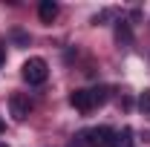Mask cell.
<instances>
[{
  "instance_id": "1",
  "label": "cell",
  "mask_w": 150,
  "mask_h": 147,
  "mask_svg": "<svg viewBox=\"0 0 150 147\" xmlns=\"http://www.w3.org/2000/svg\"><path fill=\"white\" fill-rule=\"evenodd\" d=\"M107 101V87H95V90H75L69 95V104H72L78 112H93L95 107H101Z\"/></svg>"
},
{
  "instance_id": "2",
  "label": "cell",
  "mask_w": 150,
  "mask_h": 147,
  "mask_svg": "<svg viewBox=\"0 0 150 147\" xmlns=\"http://www.w3.org/2000/svg\"><path fill=\"white\" fill-rule=\"evenodd\" d=\"M46 78H49V64H46L43 58H29V61L23 64V81H26V84L38 87V84H43Z\"/></svg>"
},
{
  "instance_id": "3",
  "label": "cell",
  "mask_w": 150,
  "mask_h": 147,
  "mask_svg": "<svg viewBox=\"0 0 150 147\" xmlns=\"http://www.w3.org/2000/svg\"><path fill=\"white\" fill-rule=\"evenodd\" d=\"M81 141H84V147H110V141H112V130H110V127L84 130V133H81Z\"/></svg>"
},
{
  "instance_id": "4",
  "label": "cell",
  "mask_w": 150,
  "mask_h": 147,
  "mask_svg": "<svg viewBox=\"0 0 150 147\" xmlns=\"http://www.w3.org/2000/svg\"><path fill=\"white\" fill-rule=\"evenodd\" d=\"M9 110H12V118L15 121H26V115H29V98H23V95H12L9 98Z\"/></svg>"
},
{
  "instance_id": "5",
  "label": "cell",
  "mask_w": 150,
  "mask_h": 147,
  "mask_svg": "<svg viewBox=\"0 0 150 147\" xmlns=\"http://www.w3.org/2000/svg\"><path fill=\"white\" fill-rule=\"evenodd\" d=\"M38 18L43 20V23H52L58 18V3L55 0H40V6H38Z\"/></svg>"
},
{
  "instance_id": "6",
  "label": "cell",
  "mask_w": 150,
  "mask_h": 147,
  "mask_svg": "<svg viewBox=\"0 0 150 147\" xmlns=\"http://www.w3.org/2000/svg\"><path fill=\"white\" fill-rule=\"evenodd\" d=\"M110 147H133V130L130 127H121L118 133H112Z\"/></svg>"
},
{
  "instance_id": "7",
  "label": "cell",
  "mask_w": 150,
  "mask_h": 147,
  "mask_svg": "<svg viewBox=\"0 0 150 147\" xmlns=\"http://www.w3.org/2000/svg\"><path fill=\"white\" fill-rule=\"evenodd\" d=\"M115 40H118L121 46H130V43H133V32H130V23L118 20V26H115Z\"/></svg>"
},
{
  "instance_id": "8",
  "label": "cell",
  "mask_w": 150,
  "mask_h": 147,
  "mask_svg": "<svg viewBox=\"0 0 150 147\" xmlns=\"http://www.w3.org/2000/svg\"><path fill=\"white\" fill-rule=\"evenodd\" d=\"M139 107H142V112H144V115H150V90L142 92V98H139Z\"/></svg>"
},
{
  "instance_id": "9",
  "label": "cell",
  "mask_w": 150,
  "mask_h": 147,
  "mask_svg": "<svg viewBox=\"0 0 150 147\" xmlns=\"http://www.w3.org/2000/svg\"><path fill=\"white\" fill-rule=\"evenodd\" d=\"M12 37H15V40H18V43H23V46H26V43H29V37L23 35V32H18V29H15V32H12Z\"/></svg>"
},
{
  "instance_id": "10",
  "label": "cell",
  "mask_w": 150,
  "mask_h": 147,
  "mask_svg": "<svg viewBox=\"0 0 150 147\" xmlns=\"http://www.w3.org/2000/svg\"><path fill=\"white\" fill-rule=\"evenodd\" d=\"M3 61H6V52H3V46H0V66H3Z\"/></svg>"
},
{
  "instance_id": "11",
  "label": "cell",
  "mask_w": 150,
  "mask_h": 147,
  "mask_svg": "<svg viewBox=\"0 0 150 147\" xmlns=\"http://www.w3.org/2000/svg\"><path fill=\"white\" fill-rule=\"evenodd\" d=\"M0 133H3V118H0Z\"/></svg>"
},
{
  "instance_id": "12",
  "label": "cell",
  "mask_w": 150,
  "mask_h": 147,
  "mask_svg": "<svg viewBox=\"0 0 150 147\" xmlns=\"http://www.w3.org/2000/svg\"><path fill=\"white\" fill-rule=\"evenodd\" d=\"M0 147H9V144H6V141H0Z\"/></svg>"
}]
</instances>
